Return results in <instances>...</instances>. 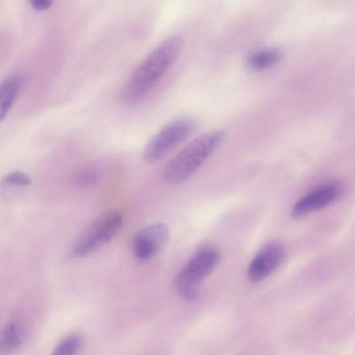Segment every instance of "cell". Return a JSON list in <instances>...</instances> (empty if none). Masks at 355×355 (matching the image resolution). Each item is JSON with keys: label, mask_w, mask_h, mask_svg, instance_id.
<instances>
[{"label": "cell", "mask_w": 355, "mask_h": 355, "mask_svg": "<svg viewBox=\"0 0 355 355\" xmlns=\"http://www.w3.org/2000/svg\"><path fill=\"white\" fill-rule=\"evenodd\" d=\"M123 216L114 209L106 211L94 219L80 234L71 251L72 257H86L110 241L122 228Z\"/></svg>", "instance_id": "obj_4"}, {"label": "cell", "mask_w": 355, "mask_h": 355, "mask_svg": "<svg viewBox=\"0 0 355 355\" xmlns=\"http://www.w3.org/2000/svg\"><path fill=\"white\" fill-rule=\"evenodd\" d=\"M21 343L18 327L8 323L0 329V354L6 355L15 351Z\"/></svg>", "instance_id": "obj_11"}, {"label": "cell", "mask_w": 355, "mask_h": 355, "mask_svg": "<svg viewBox=\"0 0 355 355\" xmlns=\"http://www.w3.org/2000/svg\"><path fill=\"white\" fill-rule=\"evenodd\" d=\"M286 254V250L281 243H267L257 252L250 262L247 269L248 279L254 282L265 279L282 265Z\"/></svg>", "instance_id": "obj_8"}, {"label": "cell", "mask_w": 355, "mask_h": 355, "mask_svg": "<svg viewBox=\"0 0 355 355\" xmlns=\"http://www.w3.org/2000/svg\"><path fill=\"white\" fill-rule=\"evenodd\" d=\"M225 136L222 130H212L192 140L163 166V180L171 184H178L187 180L216 150Z\"/></svg>", "instance_id": "obj_2"}, {"label": "cell", "mask_w": 355, "mask_h": 355, "mask_svg": "<svg viewBox=\"0 0 355 355\" xmlns=\"http://www.w3.org/2000/svg\"><path fill=\"white\" fill-rule=\"evenodd\" d=\"M101 177V171L96 166L85 165L73 172L72 182L76 187L87 189L97 184Z\"/></svg>", "instance_id": "obj_12"}, {"label": "cell", "mask_w": 355, "mask_h": 355, "mask_svg": "<svg viewBox=\"0 0 355 355\" xmlns=\"http://www.w3.org/2000/svg\"><path fill=\"white\" fill-rule=\"evenodd\" d=\"M196 122L182 117L167 123L146 143L142 159L148 164L160 162L182 144L196 130Z\"/></svg>", "instance_id": "obj_5"}, {"label": "cell", "mask_w": 355, "mask_h": 355, "mask_svg": "<svg viewBox=\"0 0 355 355\" xmlns=\"http://www.w3.org/2000/svg\"><path fill=\"white\" fill-rule=\"evenodd\" d=\"M31 6L37 10H45L49 8L53 2L47 0H35L30 1Z\"/></svg>", "instance_id": "obj_15"}, {"label": "cell", "mask_w": 355, "mask_h": 355, "mask_svg": "<svg viewBox=\"0 0 355 355\" xmlns=\"http://www.w3.org/2000/svg\"><path fill=\"white\" fill-rule=\"evenodd\" d=\"M23 78L17 73L7 76L0 83V123L12 107L22 85Z\"/></svg>", "instance_id": "obj_9"}, {"label": "cell", "mask_w": 355, "mask_h": 355, "mask_svg": "<svg viewBox=\"0 0 355 355\" xmlns=\"http://www.w3.org/2000/svg\"><path fill=\"white\" fill-rule=\"evenodd\" d=\"M183 38L173 35L155 47L135 68L122 87L121 96L127 104L143 99L178 57Z\"/></svg>", "instance_id": "obj_1"}, {"label": "cell", "mask_w": 355, "mask_h": 355, "mask_svg": "<svg viewBox=\"0 0 355 355\" xmlns=\"http://www.w3.org/2000/svg\"><path fill=\"white\" fill-rule=\"evenodd\" d=\"M282 51L274 47L263 48L251 53L247 58L248 67L255 71L270 68L281 60Z\"/></svg>", "instance_id": "obj_10"}, {"label": "cell", "mask_w": 355, "mask_h": 355, "mask_svg": "<svg viewBox=\"0 0 355 355\" xmlns=\"http://www.w3.org/2000/svg\"><path fill=\"white\" fill-rule=\"evenodd\" d=\"M3 182L6 184L25 187L31 183L30 178L21 172H12L3 178Z\"/></svg>", "instance_id": "obj_14"}, {"label": "cell", "mask_w": 355, "mask_h": 355, "mask_svg": "<svg viewBox=\"0 0 355 355\" xmlns=\"http://www.w3.org/2000/svg\"><path fill=\"white\" fill-rule=\"evenodd\" d=\"M220 260V252L214 245H205L185 263L174 279V286L182 297H196L201 283L213 272Z\"/></svg>", "instance_id": "obj_3"}, {"label": "cell", "mask_w": 355, "mask_h": 355, "mask_svg": "<svg viewBox=\"0 0 355 355\" xmlns=\"http://www.w3.org/2000/svg\"><path fill=\"white\" fill-rule=\"evenodd\" d=\"M168 236L167 225L161 222L142 228L132 239V251L135 258L141 262L151 259L166 245Z\"/></svg>", "instance_id": "obj_6"}, {"label": "cell", "mask_w": 355, "mask_h": 355, "mask_svg": "<svg viewBox=\"0 0 355 355\" xmlns=\"http://www.w3.org/2000/svg\"><path fill=\"white\" fill-rule=\"evenodd\" d=\"M81 344L82 339L79 335H68L58 343L51 355H76Z\"/></svg>", "instance_id": "obj_13"}, {"label": "cell", "mask_w": 355, "mask_h": 355, "mask_svg": "<svg viewBox=\"0 0 355 355\" xmlns=\"http://www.w3.org/2000/svg\"><path fill=\"white\" fill-rule=\"evenodd\" d=\"M343 187L338 182H329L318 187L299 199L293 206V218H301L320 210L334 201L342 194Z\"/></svg>", "instance_id": "obj_7"}]
</instances>
